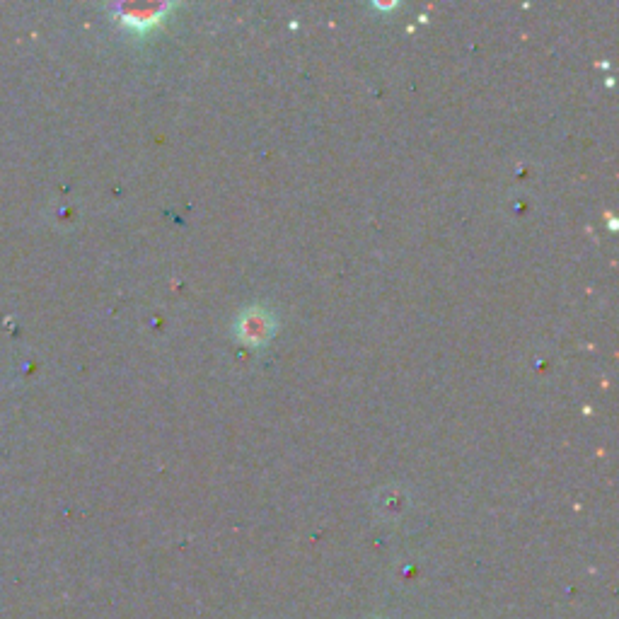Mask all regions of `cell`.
<instances>
[{
    "label": "cell",
    "instance_id": "obj_1",
    "mask_svg": "<svg viewBox=\"0 0 619 619\" xmlns=\"http://www.w3.org/2000/svg\"><path fill=\"white\" fill-rule=\"evenodd\" d=\"M237 332H240V337L245 339L247 344H259V341L271 337V332H274V322L269 320L266 312L250 310V312H245V317H242L240 325H237Z\"/></svg>",
    "mask_w": 619,
    "mask_h": 619
}]
</instances>
